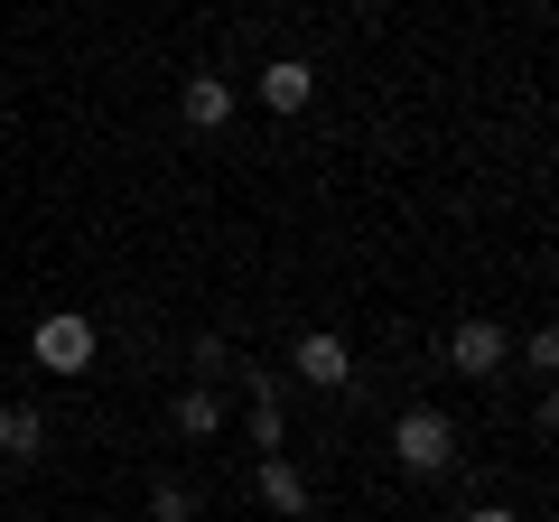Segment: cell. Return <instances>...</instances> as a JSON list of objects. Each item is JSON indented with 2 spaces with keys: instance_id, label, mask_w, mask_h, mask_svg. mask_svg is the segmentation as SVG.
Instances as JSON below:
<instances>
[{
  "instance_id": "1",
  "label": "cell",
  "mask_w": 559,
  "mask_h": 522,
  "mask_svg": "<svg viewBox=\"0 0 559 522\" xmlns=\"http://www.w3.org/2000/svg\"><path fill=\"white\" fill-rule=\"evenodd\" d=\"M392 466H401V476H448V466H457V429H448V411H401V420H392Z\"/></svg>"
},
{
  "instance_id": "2",
  "label": "cell",
  "mask_w": 559,
  "mask_h": 522,
  "mask_svg": "<svg viewBox=\"0 0 559 522\" xmlns=\"http://www.w3.org/2000/svg\"><path fill=\"white\" fill-rule=\"evenodd\" d=\"M28 355H38L47 373H84V364H94V318H75V308L38 318V327H28Z\"/></svg>"
},
{
  "instance_id": "3",
  "label": "cell",
  "mask_w": 559,
  "mask_h": 522,
  "mask_svg": "<svg viewBox=\"0 0 559 522\" xmlns=\"http://www.w3.org/2000/svg\"><path fill=\"white\" fill-rule=\"evenodd\" d=\"M289 373H299V382H318V392H345V382H355V345H345L336 327H308V336H299V355H289Z\"/></svg>"
},
{
  "instance_id": "4",
  "label": "cell",
  "mask_w": 559,
  "mask_h": 522,
  "mask_svg": "<svg viewBox=\"0 0 559 522\" xmlns=\"http://www.w3.org/2000/svg\"><path fill=\"white\" fill-rule=\"evenodd\" d=\"M308 94H318V66H308V57H271V66L252 75V103H261V112H308Z\"/></svg>"
},
{
  "instance_id": "5",
  "label": "cell",
  "mask_w": 559,
  "mask_h": 522,
  "mask_svg": "<svg viewBox=\"0 0 559 522\" xmlns=\"http://www.w3.org/2000/svg\"><path fill=\"white\" fill-rule=\"evenodd\" d=\"M448 364H457L466 382H495V373H503V327H495V318H457V336H448Z\"/></svg>"
},
{
  "instance_id": "6",
  "label": "cell",
  "mask_w": 559,
  "mask_h": 522,
  "mask_svg": "<svg viewBox=\"0 0 559 522\" xmlns=\"http://www.w3.org/2000/svg\"><path fill=\"white\" fill-rule=\"evenodd\" d=\"M252 485H261V503H271L280 522H299V513H308V476H299V458H289V448H280V458H261Z\"/></svg>"
},
{
  "instance_id": "7",
  "label": "cell",
  "mask_w": 559,
  "mask_h": 522,
  "mask_svg": "<svg viewBox=\"0 0 559 522\" xmlns=\"http://www.w3.org/2000/svg\"><path fill=\"white\" fill-rule=\"evenodd\" d=\"M234 103H242V94H234L224 75H187V84H178V112L197 121V131H224V121H234Z\"/></svg>"
},
{
  "instance_id": "8",
  "label": "cell",
  "mask_w": 559,
  "mask_h": 522,
  "mask_svg": "<svg viewBox=\"0 0 559 522\" xmlns=\"http://www.w3.org/2000/svg\"><path fill=\"white\" fill-rule=\"evenodd\" d=\"M38 448H47V411H38V402H0V458L28 466Z\"/></svg>"
},
{
  "instance_id": "9",
  "label": "cell",
  "mask_w": 559,
  "mask_h": 522,
  "mask_svg": "<svg viewBox=\"0 0 559 522\" xmlns=\"http://www.w3.org/2000/svg\"><path fill=\"white\" fill-rule=\"evenodd\" d=\"M178 429H187V439H215V429H224L215 382H187V392H178Z\"/></svg>"
},
{
  "instance_id": "10",
  "label": "cell",
  "mask_w": 559,
  "mask_h": 522,
  "mask_svg": "<svg viewBox=\"0 0 559 522\" xmlns=\"http://www.w3.org/2000/svg\"><path fill=\"white\" fill-rule=\"evenodd\" d=\"M150 522H197V495H187L178 476H159L150 485Z\"/></svg>"
},
{
  "instance_id": "11",
  "label": "cell",
  "mask_w": 559,
  "mask_h": 522,
  "mask_svg": "<svg viewBox=\"0 0 559 522\" xmlns=\"http://www.w3.org/2000/svg\"><path fill=\"white\" fill-rule=\"evenodd\" d=\"M522 364H532V373H559V336H550V327H532V336H522Z\"/></svg>"
},
{
  "instance_id": "12",
  "label": "cell",
  "mask_w": 559,
  "mask_h": 522,
  "mask_svg": "<svg viewBox=\"0 0 559 522\" xmlns=\"http://www.w3.org/2000/svg\"><path fill=\"white\" fill-rule=\"evenodd\" d=\"M466 522H522V513H513V503H476V513H466Z\"/></svg>"
}]
</instances>
